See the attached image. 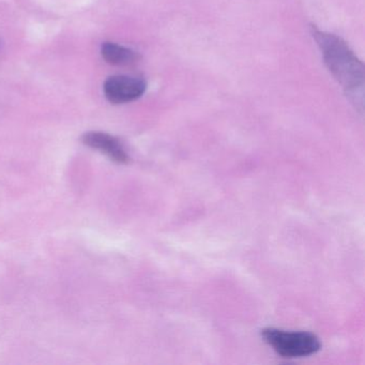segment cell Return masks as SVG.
Segmentation results:
<instances>
[{
  "mask_svg": "<svg viewBox=\"0 0 365 365\" xmlns=\"http://www.w3.org/2000/svg\"><path fill=\"white\" fill-rule=\"evenodd\" d=\"M331 73L341 85L352 103L363 110L364 106V66L356 58L349 46L337 36L312 29Z\"/></svg>",
  "mask_w": 365,
  "mask_h": 365,
  "instance_id": "1",
  "label": "cell"
},
{
  "mask_svg": "<svg viewBox=\"0 0 365 365\" xmlns=\"http://www.w3.org/2000/svg\"><path fill=\"white\" fill-rule=\"evenodd\" d=\"M262 336L275 352L284 358L311 356L322 348L319 339L313 333L304 331H284L267 328L262 330Z\"/></svg>",
  "mask_w": 365,
  "mask_h": 365,
  "instance_id": "2",
  "label": "cell"
},
{
  "mask_svg": "<svg viewBox=\"0 0 365 365\" xmlns=\"http://www.w3.org/2000/svg\"><path fill=\"white\" fill-rule=\"evenodd\" d=\"M146 88V82L140 78L116 76L106 80L104 93L112 103L123 104L140 99Z\"/></svg>",
  "mask_w": 365,
  "mask_h": 365,
  "instance_id": "3",
  "label": "cell"
},
{
  "mask_svg": "<svg viewBox=\"0 0 365 365\" xmlns=\"http://www.w3.org/2000/svg\"><path fill=\"white\" fill-rule=\"evenodd\" d=\"M83 140L88 146L106 153L115 162L127 163L129 161V155L125 153L121 143L108 134L91 132V133L85 134Z\"/></svg>",
  "mask_w": 365,
  "mask_h": 365,
  "instance_id": "4",
  "label": "cell"
},
{
  "mask_svg": "<svg viewBox=\"0 0 365 365\" xmlns=\"http://www.w3.org/2000/svg\"><path fill=\"white\" fill-rule=\"evenodd\" d=\"M101 55L106 63L113 66L131 65L138 59V53L112 42L102 44Z\"/></svg>",
  "mask_w": 365,
  "mask_h": 365,
  "instance_id": "5",
  "label": "cell"
}]
</instances>
